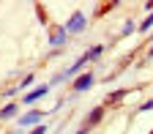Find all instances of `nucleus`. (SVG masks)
I'll use <instances>...</instances> for the list:
<instances>
[{
    "instance_id": "f03ea898",
    "label": "nucleus",
    "mask_w": 153,
    "mask_h": 134,
    "mask_svg": "<svg viewBox=\"0 0 153 134\" xmlns=\"http://www.w3.org/2000/svg\"><path fill=\"white\" fill-rule=\"evenodd\" d=\"M38 118H41V112H30V115H25V118H22V126H27V123H36Z\"/></svg>"
},
{
    "instance_id": "20e7f679",
    "label": "nucleus",
    "mask_w": 153,
    "mask_h": 134,
    "mask_svg": "<svg viewBox=\"0 0 153 134\" xmlns=\"http://www.w3.org/2000/svg\"><path fill=\"white\" fill-rule=\"evenodd\" d=\"M14 109H16V107H6V109H3V115H0V118H8V115H14Z\"/></svg>"
},
{
    "instance_id": "f257e3e1",
    "label": "nucleus",
    "mask_w": 153,
    "mask_h": 134,
    "mask_svg": "<svg viewBox=\"0 0 153 134\" xmlns=\"http://www.w3.org/2000/svg\"><path fill=\"white\" fill-rule=\"evenodd\" d=\"M90 82H93V77H90V74H85V77H79V80H76V85H74V88H76V90H85V88H90Z\"/></svg>"
},
{
    "instance_id": "7ed1b4c3",
    "label": "nucleus",
    "mask_w": 153,
    "mask_h": 134,
    "mask_svg": "<svg viewBox=\"0 0 153 134\" xmlns=\"http://www.w3.org/2000/svg\"><path fill=\"white\" fill-rule=\"evenodd\" d=\"M44 93H47V88H38V90H33V93H27V99H25V101H36V99H38V96H44Z\"/></svg>"
}]
</instances>
